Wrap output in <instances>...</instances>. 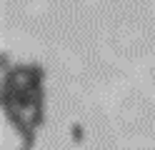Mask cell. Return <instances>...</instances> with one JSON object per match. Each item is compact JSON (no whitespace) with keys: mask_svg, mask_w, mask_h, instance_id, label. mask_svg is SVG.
<instances>
[{"mask_svg":"<svg viewBox=\"0 0 155 150\" xmlns=\"http://www.w3.org/2000/svg\"><path fill=\"white\" fill-rule=\"evenodd\" d=\"M28 123H30L33 130H38L43 123H45V105H38L35 110H30V115H28Z\"/></svg>","mask_w":155,"mask_h":150,"instance_id":"1","label":"cell"},{"mask_svg":"<svg viewBox=\"0 0 155 150\" xmlns=\"http://www.w3.org/2000/svg\"><path fill=\"white\" fill-rule=\"evenodd\" d=\"M70 138H73L75 145H83L85 143V125L83 123H73L70 125Z\"/></svg>","mask_w":155,"mask_h":150,"instance_id":"2","label":"cell"},{"mask_svg":"<svg viewBox=\"0 0 155 150\" xmlns=\"http://www.w3.org/2000/svg\"><path fill=\"white\" fill-rule=\"evenodd\" d=\"M33 148H35V130H33L30 135L23 138V148H20V150H33Z\"/></svg>","mask_w":155,"mask_h":150,"instance_id":"3","label":"cell"}]
</instances>
